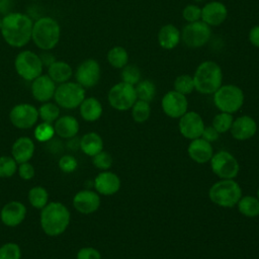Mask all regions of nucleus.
<instances>
[{
  "instance_id": "obj_33",
  "label": "nucleus",
  "mask_w": 259,
  "mask_h": 259,
  "mask_svg": "<svg viewBox=\"0 0 259 259\" xmlns=\"http://www.w3.org/2000/svg\"><path fill=\"white\" fill-rule=\"evenodd\" d=\"M28 201L35 208H44L49 202V193L47 189L41 186L30 188L28 191Z\"/></svg>"
},
{
  "instance_id": "obj_2",
  "label": "nucleus",
  "mask_w": 259,
  "mask_h": 259,
  "mask_svg": "<svg viewBox=\"0 0 259 259\" xmlns=\"http://www.w3.org/2000/svg\"><path fill=\"white\" fill-rule=\"evenodd\" d=\"M71 220V214L66 205L61 202L52 201L41 208L40 226L42 231L51 236H59L63 234Z\"/></svg>"
},
{
  "instance_id": "obj_52",
  "label": "nucleus",
  "mask_w": 259,
  "mask_h": 259,
  "mask_svg": "<svg viewBox=\"0 0 259 259\" xmlns=\"http://www.w3.org/2000/svg\"><path fill=\"white\" fill-rule=\"evenodd\" d=\"M258 139H259V135H258Z\"/></svg>"
},
{
  "instance_id": "obj_49",
  "label": "nucleus",
  "mask_w": 259,
  "mask_h": 259,
  "mask_svg": "<svg viewBox=\"0 0 259 259\" xmlns=\"http://www.w3.org/2000/svg\"><path fill=\"white\" fill-rule=\"evenodd\" d=\"M256 196H257V198L259 199V187H258V189H257V193H256Z\"/></svg>"
},
{
  "instance_id": "obj_38",
  "label": "nucleus",
  "mask_w": 259,
  "mask_h": 259,
  "mask_svg": "<svg viewBox=\"0 0 259 259\" xmlns=\"http://www.w3.org/2000/svg\"><path fill=\"white\" fill-rule=\"evenodd\" d=\"M54 125L50 122H41L38 123L34 128V138L38 142H49L53 139L55 135Z\"/></svg>"
},
{
  "instance_id": "obj_30",
  "label": "nucleus",
  "mask_w": 259,
  "mask_h": 259,
  "mask_svg": "<svg viewBox=\"0 0 259 259\" xmlns=\"http://www.w3.org/2000/svg\"><path fill=\"white\" fill-rule=\"evenodd\" d=\"M107 62L115 69H122L128 64V54L123 47L115 46L107 52Z\"/></svg>"
},
{
  "instance_id": "obj_13",
  "label": "nucleus",
  "mask_w": 259,
  "mask_h": 259,
  "mask_svg": "<svg viewBox=\"0 0 259 259\" xmlns=\"http://www.w3.org/2000/svg\"><path fill=\"white\" fill-rule=\"evenodd\" d=\"M11 123L20 130L32 127L38 119V110L29 103H19L12 107L9 113Z\"/></svg>"
},
{
  "instance_id": "obj_47",
  "label": "nucleus",
  "mask_w": 259,
  "mask_h": 259,
  "mask_svg": "<svg viewBox=\"0 0 259 259\" xmlns=\"http://www.w3.org/2000/svg\"><path fill=\"white\" fill-rule=\"evenodd\" d=\"M249 40L257 49H259V24L253 26L249 31Z\"/></svg>"
},
{
  "instance_id": "obj_22",
  "label": "nucleus",
  "mask_w": 259,
  "mask_h": 259,
  "mask_svg": "<svg viewBox=\"0 0 259 259\" xmlns=\"http://www.w3.org/2000/svg\"><path fill=\"white\" fill-rule=\"evenodd\" d=\"M26 215V207L20 201H10L6 203L1 211L0 219L5 226L16 227L20 225Z\"/></svg>"
},
{
  "instance_id": "obj_40",
  "label": "nucleus",
  "mask_w": 259,
  "mask_h": 259,
  "mask_svg": "<svg viewBox=\"0 0 259 259\" xmlns=\"http://www.w3.org/2000/svg\"><path fill=\"white\" fill-rule=\"evenodd\" d=\"M112 162L113 161H112L111 155L103 150L92 157L93 165L95 166V168H97L101 171L109 170L112 166Z\"/></svg>"
},
{
  "instance_id": "obj_25",
  "label": "nucleus",
  "mask_w": 259,
  "mask_h": 259,
  "mask_svg": "<svg viewBox=\"0 0 259 259\" xmlns=\"http://www.w3.org/2000/svg\"><path fill=\"white\" fill-rule=\"evenodd\" d=\"M81 117L89 122L98 120L103 112L100 101L95 97H85L79 106Z\"/></svg>"
},
{
  "instance_id": "obj_1",
  "label": "nucleus",
  "mask_w": 259,
  "mask_h": 259,
  "mask_svg": "<svg viewBox=\"0 0 259 259\" xmlns=\"http://www.w3.org/2000/svg\"><path fill=\"white\" fill-rule=\"evenodd\" d=\"M33 22L21 12H10L2 18L1 34L4 40L13 48H22L31 39Z\"/></svg>"
},
{
  "instance_id": "obj_6",
  "label": "nucleus",
  "mask_w": 259,
  "mask_h": 259,
  "mask_svg": "<svg viewBox=\"0 0 259 259\" xmlns=\"http://www.w3.org/2000/svg\"><path fill=\"white\" fill-rule=\"evenodd\" d=\"M212 95L214 106L222 112L232 114L241 109L245 100L243 90L234 84H223Z\"/></svg>"
},
{
  "instance_id": "obj_16",
  "label": "nucleus",
  "mask_w": 259,
  "mask_h": 259,
  "mask_svg": "<svg viewBox=\"0 0 259 259\" xmlns=\"http://www.w3.org/2000/svg\"><path fill=\"white\" fill-rule=\"evenodd\" d=\"M121 181L117 174L112 171H101L93 180V187L98 194L110 196L120 189Z\"/></svg>"
},
{
  "instance_id": "obj_24",
  "label": "nucleus",
  "mask_w": 259,
  "mask_h": 259,
  "mask_svg": "<svg viewBox=\"0 0 259 259\" xmlns=\"http://www.w3.org/2000/svg\"><path fill=\"white\" fill-rule=\"evenodd\" d=\"M181 40V31L173 24L163 25L158 32V44L165 50L175 49Z\"/></svg>"
},
{
  "instance_id": "obj_21",
  "label": "nucleus",
  "mask_w": 259,
  "mask_h": 259,
  "mask_svg": "<svg viewBox=\"0 0 259 259\" xmlns=\"http://www.w3.org/2000/svg\"><path fill=\"white\" fill-rule=\"evenodd\" d=\"M56 83L47 75H39L31 83V94L35 100L39 102H48L51 100L56 91Z\"/></svg>"
},
{
  "instance_id": "obj_11",
  "label": "nucleus",
  "mask_w": 259,
  "mask_h": 259,
  "mask_svg": "<svg viewBox=\"0 0 259 259\" xmlns=\"http://www.w3.org/2000/svg\"><path fill=\"white\" fill-rule=\"evenodd\" d=\"M211 36L210 26L202 20L187 23L181 31V40L190 49H198L206 45Z\"/></svg>"
},
{
  "instance_id": "obj_27",
  "label": "nucleus",
  "mask_w": 259,
  "mask_h": 259,
  "mask_svg": "<svg viewBox=\"0 0 259 259\" xmlns=\"http://www.w3.org/2000/svg\"><path fill=\"white\" fill-rule=\"evenodd\" d=\"M48 75L55 83H65L73 76L72 67L64 61H55L48 67Z\"/></svg>"
},
{
  "instance_id": "obj_32",
  "label": "nucleus",
  "mask_w": 259,
  "mask_h": 259,
  "mask_svg": "<svg viewBox=\"0 0 259 259\" xmlns=\"http://www.w3.org/2000/svg\"><path fill=\"white\" fill-rule=\"evenodd\" d=\"M131 114L134 121L138 123H143L150 118L151 115V106L150 103L144 100L138 99L135 104L132 106Z\"/></svg>"
},
{
  "instance_id": "obj_45",
  "label": "nucleus",
  "mask_w": 259,
  "mask_h": 259,
  "mask_svg": "<svg viewBox=\"0 0 259 259\" xmlns=\"http://www.w3.org/2000/svg\"><path fill=\"white\" fill-rule=\"evenodd\" d=\"M17 170L20 178H22L23 180H29L34 176V168L28 162L19 164Z\"/></svg>"
},
{
  "instance_id": "obj_26",
  "label": "nucleus",
  "mask_w": 259,
  "mask_h": 259,
  "mask_svg": "<svg viewBox=\"0 0 259 259\" xmlns=\"http://www.w3.org/2000/svg\"><path fill=\"white\" fill-rule=\"evenodd\" d=\"M55 133L64 139H72L79 132V122L72 115H64L59 117L54 124Z\"/></svg>"
},
{
  "instance_id": "obj_34",
  "label": "nucleus",
  "mask_w": 259,
  "mask_h": 259,
  "mask_svg": "<svg viewBox=\"0 0 259 259\" xmlns=\"http://www.w3.org/2000/svg\"><path fill=\"white\" fill-rule=\"evenodd\" d=\"M233 121H234V116L232 113L220 111L218 114L213 116L211 125L218 131L220 135H222L230 132Z\"/></svg>"
},
{
  "instance_id": "obj_23",
  "label": "nucleus",
  "mask_w": 259,
  "mask_h": 259,
  "mask_svg": "<svg viewBox=\"0 0 259 259\" xmlns=\"http://www.w3.org/2000/svg\"><path fill=\"white\" fill-rule=\"evenodd\" d=\"M34 153V144L31 139L27 137H21L17 139L11 149L12 158L16 161V163L21 164L24 162H28Z\"/></svg>"
},
{
  "instance_id": "obj_50",
  "label": "nucleus",
  "mask_w": 259,
  "mask_h": 259,
  "mask_svg": "<svg viewBox=\"0 0 259 259\" xmlns=\"http://www.w3.org/2000/svg\"><path fill=\"white\" fill-rule=\"evenodd\" d=\"M2 27V18H0V29Z\"/></svg>"
},
{
  "instance_id": "obj_28",
  "label": "nucleus",
  "mask_w": 259,
  "mask_h": 259,
  "mask_svg": "<svg viewBox=\"0 0 259 259\" xmlns=\"http://www.w3.org/2000/svg\"><path fill=\"white\" fill-rule=\"evenodd\" d=\"M80 149L85 155L93 157L103 150V140L97 133H87L80 139Z\"/></svg>"
},
{
  "instance_id": "obj_35",
  "label": "nucleus",
  "mask_w": 259,
  "mask_h": 259,
  "mask_svg": "<svg viewBox=\"0 0 259 259\" xmlns=\"http://www.w3.org/2000/svg\"><path fill=\"white\" fill-rule=\"evenodd\" d=\"M173 88H174L173 90H175L185 96L188 94H191L195 90L193 77L188 74H182V75L177 76L174 80Z\"/></svg>"
},
{
  "instance_id": "obj_4",
  "label": "nucleus",
  "mask_w": 259,
  "mask_h": 259,
  "mask_svg": "<svg viewBox=\"0 0 259 259\" xmlns=\"http://www.w3.org/2000/svg\"><path fill=\"white\" fill-rule=\"evenodd\" d=\"M60 36V24L53 17L44 16L33 23L31 39L38 49L42 51L53 50L58 45Z\"/></svg>"
},
{
  "instance_id": "obj_43",
  "label": "nucleus",
  "mask_w": 259,
  "mask_h": 259,
  "mask_svg": "<svg viewBox=\"0 0 259 259\" xmlns=\"http://www.w3.org/2000/svg\"><path fill=\"white\" fill-rule=\"evenodd\" d=\"M59 167L64 173H72L78 167L77 160L71 155H65L59 160Z\"/></svg>"
},
{
  "instance_id": "obj_7",
  "label": "nucleus",
  "mask_w": 259,
  "mask_h": 259,
  "mask_svg": "<svg viewBox=\"0 0 259 259\" xmlns=\"http://www.w3.org/2000/svg\"><path fill=\"white\" fill-rule=\"evenodd\" d=\"M208 163L211 172L220 179H235L240 172L239 161L226 150L214 152Z\"/></svg>"
},
{
  "instance_id": "obj_19",
  "label": "nucleus",
  "mask_w": 259,
  "mask_h": 259,
  "mask_svg": "<svg viewBox=\"0 0 259 259\" xmlns=\"http://www.w3.org/2000/svg\"><path fill=\"white\" fill-rule=\"evenodd\" d=\"M213 153L212 144L202 138L191 140L187 146L188 157L197 164L208 163Z\"/></svg>"
},
{
  "instance_id": "obj_41",
  "label": "nucleus",
  "mask_w": 259,
  "mask_h": 259,
  "mask_svg": "<svg viewBox=\"0 0 259 259\" xmlns=\"http://www.w3.org/2000/svg\"><path fill=\"white\" fill-rule=\"evenodd\" d=\"M21 251L17 244L6 243L0 247V259H20Z\"/></svg>"
},
{
  "instance_id": "obj_9",
  "label": "nucleus",
  "mask_w": 259,
  "mask_h": 259,
  "mask_svg": "<svg viewBox=\"0 0 259 259\" xmlns=\"http://www.w3.org/2000/svg\"><path fill=\"white\" fill-rule=\"evenodd\" d=\"M16 73L26 81H32L42 73L44 65L38 55L25 50L17 54L14 60Z\"/></svg>"
},
{
  "instance_id": "obj_18",
  "label": "nucleus",
  "mask_w": 259,
  "mask_h": 259,
  "mask_svg": "<svg viewBox=\"0 0 259 259\" xmlns=\"http://www.w3.org/2000/svg\"><path fill=\"white\" fill-rule=\"evenodd\" d=\"M257 128V122L252 116L240 115L234 118L230 133L237 141H247L256 135Z\"/></svg>"
},
{
  "instance_id": "obj_10",
  "label": "nucleus",
  "mask_w": 259,
  "mask_h": 259,
  "mask_svg": "<svg viewBox=\"0 0 259 259\" xmlns=\"http://www.w3.org/2000/svg\"><path fill=\"white\" fill-rule=\"evenodd\" d=\"M107 100L109 105L115 110H130L138 100L135 86L124 82L114 84L108 91Z\"/></svg>"
},
{
  "instance_id": "obj_42",
  "label": "nucleus",
  "mask_w": 259,
  "mask_h": 259,
  "mask_svg": "<svg viewBox=\"0 0 259 259\" xmlns=\"http://www.w3.org/2000/svg\"><path fill=\"white\" fill-rule=\"evenodd\" d=\"M182 17L187 23L201 20V8L195 4H188L182 10Z\"/></svg>"
},
{
  "instance_id": "obj_15",
  "label": "nucleus",
  "mask_w": 259,
  "mask_h": 259,
  "mask_svg": "<svg viewBox=\"0 0 259 259\" xmlns=\"http://www.w3.org/2000/svg\"><path fill=\"white\" fill-rule=\"evenodd\" d=\"M161 108L168 117L178 119L188 111L187 97L175 90H170L163 95Z\"/></svg>"
},
{
  "instance_id": "obj_17",
  "label": "nucleus",
  "mask_w": 259,
  "mask_h": 259,
  "mask_svg": "<svg viewBox=\"0 0 259 259\" xmlns=\"http://www.w3.org/2000/svg\"><path fill=\"white\" fill-rule=\"evenodd\" d=\"M101 203L99 194L91 189L78 191L73 198V206L77 211L83 214L95 212Z\"/></svg>"
},
{
  "instance_id": "obj_36",
  "label": "nucleus",
  "mask_w": 259,
  "mask_h": 259,
  "mask_svg": "<svg viewBox=\"0 0 259 259\" xmlns=\"http://www.w3.org/2000/svg\"><path fill=\"white\" fill-rule=\"evenodd\" d=\"M38 110V117L46 122H55L60 117V106L52 102H44Z\"/></svg>"
},
{
  "instance_id": "obj_5",
  "label": "nucleus",
  "mask_w": 259,
  "mask_h": 259,
  "mask_svg": "<svg viewBox=\"0 0 259 259\" xmlns=\"http://www.w3.org/2000/svg\"><path fill=\"white\" fill-rule=\"evenodd\" d=\"M242 195V188L235 179H220L208 189L210 201L224 208L236 206Z\"/></svg>"
},
{
  "instance_id": "obj_8",
  "label": "nucleus",
  "mask_w": 259,
  "mask_h": 259,
  "mask_svg": "<svg viewBox=\"0 0 259 259\" xmlns=\"http://www.w3.org/2000/svg\"><path fill=\"white\" fill-rule=\"evenodd\" d=\"M54 98L60 107L74 109L85 99V88L77 82L67 81L56 88Z\"/></svg>"
},
{
  "instance_id": "obj_3",
  "label": "nucleus",
  "mask_w": 259,
  "mask_h": 259,
  "mask_svg": "<svg viewBox=\"0 0 259 259\" xmlns=\"http://www.w3.org/2000/svg\"><path fill=\"white\" fill-rule=\"evenodd\" d=\"M192 77L195 90L200 94H213L223 85V70L213 61L200 63Z\"/></svg>"
},
{
  "instance_id": "obj_51",
  "label": "nucleus",
  "mask_w": 259,
  "mask_h": 259,
  "mask_svg": "<svg viewBox=\"0 0 259 259\" xmlns=\"http://www.w3.org/2000/svg\"><path fill=\"white\" fill-rule=\"evenodd\" d=\"M32 1H37V0H32Z\"/></svg>"
},
{
  "instance_id": "obj_37",
  "label": "nucleus",
  "mask_w": 259,
  "mask_h": 259,
  "mask_svg": "<svg viewBox=\"0 0 259 259\" xmlns=\"http://www.w3.org/2000/svg\"><path fill=\"white\" fill-rule=\"evenodd\" d=\"M120 78L121 82L136 86L142 80V74L136 65L127 64L121 69Z\"/></svg>"
},
{
  "instance_id": "obj_48",
  "label": "nucleus",
  "mask_w": 259,
  "mask_h": 259,
  "mask_svg": "<svg viewBox=\"0 0 259 259\" xmlns=\"http://www.w3.org/2000/svg\"><path fill=\"white\" fill-rule=\"evenodd\" d=\"M39 58H40V60H41L42 65H44V66H47V67H49L50 65H52V64L56 61L55 57L50 53V51H44V52L39 55Z\"/></svg>"
},
{
  "instance_id": "obj_12",
  "label": "nucleus",
  "mask_w": 259,
  "mask_h": 259,
  "mask_svg": "<svg viewBox=\"0 0 259 259\" xmlns=\"http://www.w3.org/2000/svg\"><path fill=\"white\" fill-rule=\"evenodd\" d=\"M204 127L203 118L196 111L188 110L178 118V131L183 138L189 141L200 138Z\"/></svg>"
},
{
  "instance_id": "obj_46",
  "label": "nucleus",
  "mask_w": 259,
  "mask_h": 259,
  "mask_svg": "<svg viewBox=\"0 0 259 259\" xmlns=\"http://www.w3.org/2000/svg\"><path fill=\"white\" fill-rule=\"evenodd\" d=\"M200 138H202L205 141H207V142L212 144V143H214V142H217L219 140L220 134L218 133V131L211 124L210 125H205V127H204Z\"/></svg>"
},
{
  "instance_id": "obj_31",
  "label": "nucleus",
  "mask_w": 259,
  "mask_h": 259,
  "mask_svg": "<svg viewBox=\"0 0 259 259\" xmlns=\"http://www.w3.org/2000/svg\"><path fill=\"white\" fill-rule=\"evenodd\" d=\"M136 93H137V97L140 100H144L147 102H152L156 96V85L153 81L145 79V80H141L136 86Z\"/></svg>"
},
{
  "instance_id": "obj_29",
  "label": "nucleus",
  "mask_w": 259,
  "mask_h": 259,
  "mask_svg": "<svg viewBox=\"0 0 259 259\" xmlns=\"http://www.w3.org/2000/svg\"><path fill=\"white\" fill-rule=\"evenodd\" d=\"M238 211L246 218H257L259 215V199L254 195H242L237 203Z\"/></svg>"
},
{
  "instance_id": "obj_14",
  "label": "nucleus",
  "mask_w": 259,
  "mask_h": 259,
  "mask_svg": "<svg viewBox=\"0 0 259 259\" xmlns=\"http://www.w3.org/2000/svg\"><path fill=\"white\" fill-rule=\"evenodd\" d=\"M101 69L99 63L94 59H86L81 62L75 72L76 82L84 88H92L100 80Z\"/></svg>"
},
{
  "instance_id": "obj_44",
  "label": "nucleus",
  "mask_w": 259,
  "mask_h": 259,
  "mask_svg": "<svg viewBox=\"0 0 259 259\" xmlns=\"http://www.w3.org/2000/svg\"><path fill=\"white\" fill-rule=\"evenodd\" d=\"M77 259H101L100 252L93 247H83L77 253Z\"/></svg>"
},
{
  "instance_id": "obj_39",
  "label": "nucleus",
  "mask_w": 259,
  "mask_h": 259,
  "mask_svg": "<svg viewBox=\"0 0 259 259\" xmlns=\"http://www.w3.org/2000/svg\"><path fill=\"white\" fill-rule=\"evenodd\" d=\"M17 170L16 161L9 156L0 157V177L8 178L15 174Z\"/></svg>"
},
{
  "instance_id": "obj_20",
  "label": "nucleus",
  "mask_w": 259,
  "mask_h": 259,
  "mask_svg": "<svg viewBox=\"0 0 259 259\" xmlns=\"http://www.w3.org/2000/svg\"><path fill=\"white\" fill-rule=\"evenodd\" d=\"M228 9L223 2L210 1L201 8V20L209 26H219L225 22Z\"/></svg>"
}]
</instances>
